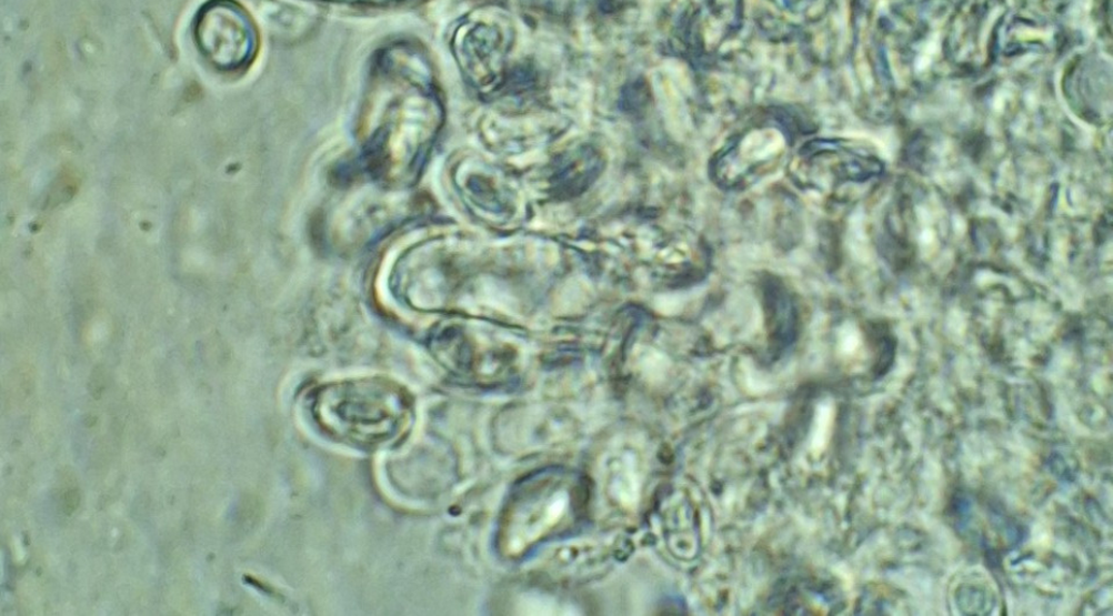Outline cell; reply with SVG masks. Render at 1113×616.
Masks as SVG:
<instances>
[{"mask_svg": "<svg viewBox=\"0 0 1113 616\" xmlns=\"http://www.w3.org/2000/svg\"><path fill=\"white\" fill-rule=\"evenodd\" d=\"M556 607H560L558 602L548 597L530 596L523 600L525 614H560Z\"/></svg>", "mask_w": 1113, "mask_h": 616, "instance_id": "3", "label": "cell"}, {"mask_svg": "<svg viewBox=\"0 0 1113 616\" xmlns=\"http://www.w3.org/2000/svg\"><path fill=\"white\" fill-rule=\"evenodd\" d=\"M313 413L332 437L361 447L380 446L397 437L409 420L410 403L398 385L381 380L325 386Z\"/></svg>", "mask_w": 1113, "mask_h": 616, "instance_id": "1", "label": "cell"}, {"mask_svg": "<svg viewBox=\"0 0 1113 616\" xmlns=\"http://www.w3.org/2000/svg\"><path fill=\"white\" fill-rule=\"evenodd\" d=\"M570 495L558 482H540L513 503L504 526L505 548L510 553L524 551L565 517Z\"/></svg>", "mask_w": 1113, "mask_h": 616, "instance_id": "2", "label": "cell"}]
</instances>
